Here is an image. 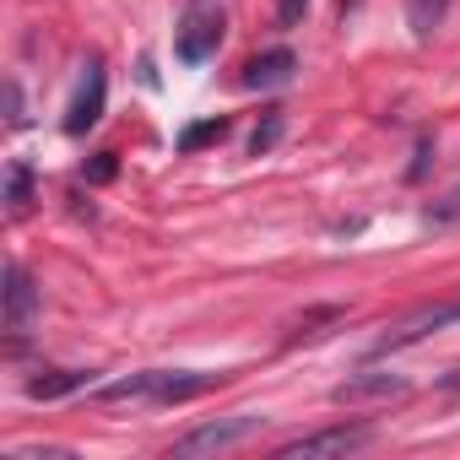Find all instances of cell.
<instances>
[{
  "mask_svg": "<svg viewBox=\"0 0 460 460\" xmlns=\"http://www.w3.org/2000/svg\"><path fill=\"white\" fill-rule=\"evenodd\" d=\"M33 314H39V288H33V277L22 271V261H6V336L22 341L28 325H33Z\"/></svg>",
  "mask_w": 460,
  "mask_h": 460,
  "instance_id": "cell-6",
  "label": "cell"
},
{
  "mask_svg": "<svg viewBox=\"0 0 460 460\" xmlns=\"http://www.w3.org/2000/svg\"><path fill=\"white\" fill-rule=\"evenodd\" d=\"M444 17H449V0H406V28L417 39H433L444 28Z\"/></svg>",
  "mask_w": 460,
  "mask_h": 460,
  "instance_id": "cell-10",
  "label": "cell"
},
{
  "mask_svg": "<svg viewBox=\"0 0 460 460\" xmlns=\"http://www.w3.org/2000/svg\"><path fill=\"white\" fill-rule=\"evenodd\" d=\"M255 428H261V417H227V422H206V428L184 433V438L173 444V455H211V449H234V444H244Z\"/></svg>",
  "mask_w": 460,
  "mask_h": 460,
  "instance_id": "cell-5",
  "label": "cell"
},
{
  "mask_svg": "<svg viewBox=\"0 0 460 460\" xmlns=\"http://www.w3.org/2000/svg\"><path fill=\"white\" fill-rule=\"evenodd\" d=\"M76 390H93V374L87 368H44L39 379H28V395L33 401H60V395H76Z\"/></svg>",
  "mask_w": 460,
  "mask_h": 460,
  "instance_id": "cell-9",
  "label": "cell"
},
{
  "mask_svg": "<svg viewBox=\"0 0 460 460\" xmlns=\"http://www.w3.org/2000/svg\"><path fill=\"white\" fill-rule=\"evenodd\" d=\"M438 390H460V368H449V374L438 379Z\"/></svg>",
  "mask_w": 460,
  "mask_h": 460,
  "instance_id": "cell-16",
  "label": "cell"
},
{
  "mask_svg": "<svg viewBox=\"0 0 460 460\" xmlns=\"http://www.w3.org/2000/svg\"><path fill=\"white\" fill-rule=\"evenodd\" d=\"M28 190H33V168L28 163H12L6 168V211H22L28 206Z\"/></svg>",
  "mask_w": 460,
  "mask_h": 460,
  "instance_id": "cell-12",
  "label": "cell"
},
{
  "mask_svg": "<svg viewBox=\"0 0 460 460\" xmlns=\"http://www.w3.org/2000/svg\"><path fill=\"white\" fill-rule=\"evenodd\" d=\"M222 28H227V17H222L217 0H184V17H179V28H173V55H179V66L195 71V66L217 60Z\"/></svg>",
  "mask_w": 460,
  "mask_h": 460,
  "instance_id": "cell-2",
  "label": "cell"
},
{
  "mask_svg": "<svg viewBox=\"0 0 460 460\" xmlns=\"http://www.w3.org/2000/svg\"><path fill=\"white\" fill-rule=\"evenodd\" d=\"M374 444V428L352 422V428H320V433H298L288 444H277V460H314V455H352Z\"/></svg>",
  "mask_w": 460,
  "mask_h": 460,
  "instance_id": "cell-4",
  "label": "cell"
},
{
  "mask_svg": "<svg viewBox=\"0 0 460 460\" xmlns=\"http://www.w3.org/2000/svg\"><path fill=\"white\" fill-rule=\"evenodd\" d=\"M227 136V119H200V125H190L184 136H179V152H200V146H211V141H222Z\"/></svg>",
  "mask_w": 460,
  "mask_h": 460,
  "instance_id": "cell-11",
  "label": "cell"
},
{
  "mask_svg": "<svg viewBox=\"0 0 460 460\" xmlns=\"http://www.w3.org/2000/svg\"><path fill=\"white\" fill-rule=\"evenodd\" d=\"M6 125H12V130L28 125V114H22V87H17V82H6Z\"/></svg>",
  "mask_w": 460,
  "mask_h": 460,
  "instance_id": "cell-14",
  "label": "cell"
},
{
  "mask_svg": "<svg viewBox=\"0 0 460 460\" xmlns=\"http://www.w3.org/2000/svg\"><path fill=\"white\" fill-rule=\"evenodd\" d=\"M277 136H282V109H271V114H266V125H261V130H255V141H250V157L271 152V146H277Z\"/></svg>",
  "mask_w": 460,
  "mask_h": 460,
  "instance_id": "cell-13",
  "label": "cell"
},
{
  "mask_svg": "<svg viewBox=\"0 0 460 460\" xmlns=\"http://www.w3.org/2000/svg\"><path fill=\"white\" fill-rule=\"evenodd\" d=\"M103 98H109V71H103V60L93 55V60L82 66V76H76L71 103H66V136H87V130L103 119Z\"/></svg>",
  "mask_w": 460,
  "mask_h": 460,
  "instance_id": "cell-3",
  "label": "cell"
},
{
  "mask_svg": "<svg viewBox=\"0 0 460 460\" xmlns=\"http://www.w3.org/2000/svg\"><path fill=\"white\" fill-rule=\"evenodd\" d=\"M390 395H406V379H401V374H385V368H368V374H358V379H347V385H336V390H331V401H336V406L390 401Z\"/></svg>",
  "mask_w": 460,
  "mask_h": 460,
  "instance_id": "cell-7",
  "label": "cell"
},
{
  "mask_svg": "<svg viewBox=\"0 0 460 460\" xmlns=\"http://www.w3.org/2000/svg\"><path fill=\"white\" fill-rule=\"evenodd\" d=\"M304 12H309V0H277V22H282V28H298Z\"/></svg>",
  "mask_w": 460,
  "mask_h": 460,
  "instance_id": "cell-15",
  "label": "cell"
},
{
  "mask_svg": "<svg viewBox=\"0 0 460 460\" xmlns=\"http://www.w3.org/2000/svg\"><path fill=\"white\" fill-rule=\"evenodd\" d=\"M222 374H200V368H146V374H125V379H109L98 385V401L109 406H179V401H195L206 390H217Z\"/></svg>",
  "mask_w": 460,
  "mask_h": 460,
  "instance_id": "cell-1",
  "label": "cell"
},
{
  "mask_svg": "<svg viewBox=\"0 0 460 460\" xmlns=\"http://www.w3.org/2000/svg\"><path fill=\"white\" fill-rule=\"evenodd\" d=\"M293 71H298V55L293 49H266V55H255L250 66H244V87H288L293 82Z\"/></svg>",
  "mask_w": 460,
  "mask_h": 460,
  "instance_id": "cell-8",
  "label": "cell"
}]
</instances>
